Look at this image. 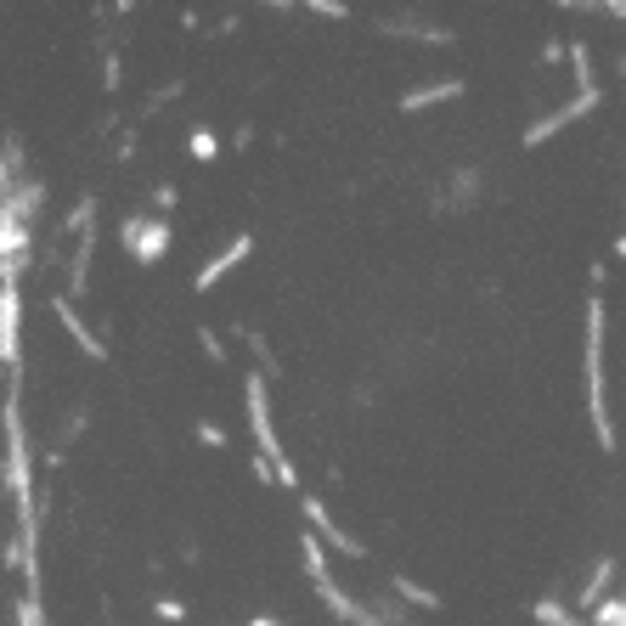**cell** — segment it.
Returning <instances> with one entry per match:
<instances>
[{
    "mask_svg": "<svg viewBox=\"0 0 626 626\" xmlns=\"http://www.w3.org/2000/svg\"><path fill=\"white\" fill-rule=\"evenodd\" d=\"M243 254H249V238H243V243H232V249H226V254L215 260V266H204V272H197V288H209L215 277H226V272H232V266H238Z\"/></svg>",
    "mask_w": 626,
    "mask_h": 626,
    "instance_id": "cell-2",
    "label": "cell"
},
{
    "mask_svg": "<svg viewBox=\"0 0 626 626\" xmlns=\"http://www.w3.org/2000/svg\"><path fill=\"white\" fill-rule=\"evenodd\" d=\"M119 243L142 260V266H153V260H164V249H170V226L153 220V215H136L119 226Z\"/></svg>",
    "mask_w": 626,
    "mask_h": 626,
    "instance_id": "cell-1",
    "label": "cell"
},
{
    "mask_svg": "<svg viewBox=\"0 0 626 626\" xmlns=\"http://www.w3.org/2000/svg\"><path fill=\"white\" fill-rule=\"evenodd\" d=\"M192 153L197 158H215V136H209V130H197V136H192Z\"/></svg>",
    "mask_w": 626,
    "mask_h": 626,
    "instance_id": "cell-3",
    "label": "cell"
}]
</instances>
